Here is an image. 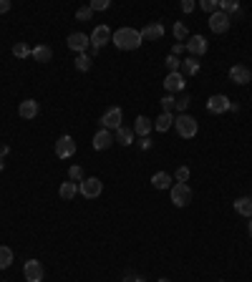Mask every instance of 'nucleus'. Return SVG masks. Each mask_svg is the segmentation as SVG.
<instances>
[{
	"instance_id": "f257e3e1",
	"label": "nucleus",
	"mask_w": 252,
	"mask_h": 282,
	"mask_svg": "<svg viewBox=\"0 0 252 282\" xmlns=\"http://www.w3.org/2000/svg\"><path fill=\"white\" fill-rule=\"evenodd\" d=\"M111 43L121 51H136L144 40H141V31H136V28H119V31H114Z\"/></svg>"
},
{
	"instance_id": "f03ea898",
	"label": "nucleus",
	"mask_w": 252,
	"mask_h": 282,
	"mask_svg": "<svg viewBox=\"0 0 252 282\" xmlns=\"http://www.w3.org/2000/svg\"><path fill=\"white\" fill-rule=\"evenodd\" d=\"M169 197H172V204L174 207H187L192 202V189L187 187V182H177L169 189Z\"/></svg>"
},
{
	"instance_id": "7ed1b4c3",
	"label": "nucleus",
	"mask_w": 252,
	"mask_h": 282,
	"mask_svg": "<svg viewBox=\"0 0 252 282\" xmlns=\"http://www.w3.org/2000/svg\"><path fill=\"white\" fill-rule=\"evenodd\" d=\"M174 126H177V131H179V136H182V139H192V136H197V119H194V116H189V114H179V116L174 119Z\"/></svg>"
},
{
	"instance_id": "20e7f679",
	"label": "nucleus",
	"mask_w": 252,
	"mask_h": 282,
	"mask_svg": "<svg viewBox=\"0 0 252 282\" xmlns=\"http://www.w3.org/2000/svg\"><path fill=\"white\" fill-rule=\"evenodd\" d=\"M101 191H103V184H101V179H98V177H86V179L78 184V194H83L86 199H96V197H101Z\"/></svg>"
},
{
	"instance_id": "39448f33",
	"label": "nucleus",
	"mask_w": 252,
	"mask_h": 282,
	"mask_svg": "<svg viewBox=\"0 0 252 282\" xmlns=\"http://www.w3.org/2000/svg\"><path fill=\"white\" fill-rule=\"evenodd\" d=\"M76 154V141H73V136H61L58 141H56V157L58 159H71Z\"/></svg>"
},
{
	"instance_id": "423d86ee",
	"label": "nucleus",
	"mask_w": 252,
	"mask_h": 282,
	"mask_svg": "<svg viewBox=\"0 0 252 282\" xmlns=\"http://www.w3.org/2000/svg\"><path fill=\"white\" fill-rule=\"evenodd\" d=\"M229 26H232V18H229L227 13L217 10V13L209 15V28H212V33H227Z\"/></svg>"
},
{
	"instance_id": "0eeeda50",
	"label": "nucleus",
	"mask_w": 252,
	"mask_h": 282,
	"mask_svg": "<svg viewBox=\"0 0 252 282\" xmlns=\"http://www.w3.org/2000/svg\"><path fill=\"white\" fill-rule=\"evenodd\" d=\"M23 275H26V282H43V265L38 259H28L23 265Z\"/></svg>"
},
{
	"instance_id": "6e6552de",
	"label": "nucleus",
	"mask_w": 252,
	"mask_h": 282,
	"mask_svg": "<svg viewBox=\"0 0 252 282\" xmlns=\"http://www.w3.org/2000/svg\"><path fill=\"white\" fill-rule=\"evenodd\" d=\"M101 126L109 128V131H116V128L121 126V109H119V106H111V109L101 116Z\"/></svg>"
},
{
	"instance_id": "1a4fd4ad",
	"label": "nucleus",
	"mask_w": 252,
	"mask_h": 282,
	"mask_svg": "<svg viewBox=\"0 0 252 282\" xmlns=\"http://www.w3.org/2000/svg\"><path fill=\"white\" fill-rule=\"evenodd\" d=\"M89 38H91V46H94V48H101V46H106V43L114 38V33H111L109 26H96L94 33H91Z\"/></svg>"
},
{
	"instance_id": "9d476101",
	"label": "nucleus",
	"mask_w": 252,
	"mask_h": 282,
	"mask_svg": "<svg viewBox=\"0 0 252 282\" xmlns=\"http://www.w3.org/2000/svg\"><path fill=\"white\" fill-rule=\"evenodd\" d=\"M66 43H68V48H71V51H76V53H86V48H89L91 38H89L86 33H71Z\"/></svg>"
},
{
	"instance_id": "9b49d317",
	"label": "nucleus",
	"mask_w": 252,
	"mask_h": 282,
	"mask_svg": "<svg viewBox=\"0 0 252 282\" xmlns=\"http://www.w3.org/2000/svg\"><path fill=\"white\" fill-rule=\"evenodd\" d=\"M187 51L197 58V56H204L207 53V38L204 35H192V38H187Z\"/></svg>"
},
{
	"instance_id": "f8f14e48",
	"label": "nucleus",
	"mask_w": 252,
	"mask_h": 282,
	"mask_svg": "<svg viewBox=\"0 0 252 282\" xmlns=\"http://www.w3.org/2000/svg\"><path fill=\"white\" fill-rule=\"evenodd\" d=\"M207 109L212 111V114H224V111H229V98L222 94H215L207 98Z\"/></svg>"
},
{
	"instance_id": "ddd939ff",
	"label": "nucleus",
	"mask_w": 252,
	"mask_h": 282,
	"mask_svg": "<svg viewBox=\"0 0 252 282\" xmlns=\"http://www.w3.org/2000/svg\"><path fill=\"white\" fill-rule=\"evenodd\" d=\"M164 89L169 91V94H177V91H182L184 89V76L177 71V73H166V78H164Z\"/></svg>"
},
{
	"instance_id": "4468645a",
	"label": "nucleus",
	"mask_w": 252,
	"mask_h": 282,
	"mask_svg": "<svg viewBox=\"0 0 252 282\" xmlns=\"http://www.w3.org/2000/svg\"><path fill=\"white\" fill-rule=\"evenodd\" d=\"M114 141H116V139H114V134H111L109 128H101V131L94 136V149H96V151H103V149H109Z\"/></svg>"
},
{
	"instance_id": "2eb2a0df",
	"label": "nucleus",
	"mask_w": 252,
	"mask_h": 282,
	"mask_svg": "<svg viewBox=\"0 0 252 282\" xmlns=\"http://www.w3.org/2000/svg\"><path fill=\"white\" fill-rule=\"evenodd\" d=\"M250 71H247V66H232L229 68V81H235V83H240V86H245V83H250Z\"/></svg>"
},
{
	"instance_id": "dca6fc26",
	"label": "nucleus",
	"mask_w": 252,
	"mask_h": 282,
	"mask_svg": "<svg viewBox=\"0 0 252 282\" xmlns=\"http://www.w3.org/2000/svg\"><path fill=\"white\" fill-rule=\"evenodd\" d=\"M18 114H20V119H26V121H31L38 116V101H33V98H26V101H20V106H18Z\"/></svg>"
},
{
	"instance_id": "f3484780",
	"label": "nucleus",
	"mask_w": 252,
	"mask_h": 282,
	"mask_svg": "<svg viewBox=\"0 0 252 282\" xmlns=\"http://www.w3.org/2000/svg\"><path fill=\"white\" fill-rule=\"evenodd\" d=\"M131 128H134V134H136V136L146 139V136H149V131L154 128V121H152V119H146V116H136V121H134Z\"/></svg>"
},
{
	"instance_id": "a211bd4d",
	"label": "nucleus",
	"mask_w": 252,
	"mask_h": 282,
	"mask_svg": "<svg viewBox=\"0 0 252 282\" xmlns=\"http://www.w3.org/2000/svg\"><path fill=\"white\" fill-rule=\"evenodd\" d=\"M164 38V26L161 23H149L141 31V40H161Z\"/></svg>"
},
{
	"instance_id": "6ab92c4d",
	"label": "nucleus",
	"mask_w": 252,
	"mask_h": 282,
	"mask_svg": "<svg viewBox=\"0 0 252 282\" xmlns=\"http://www.w3.org/2000/svg\"><path fill=\"white\" fill-rule=\"evenodd\" d=\"M235 212L250 220L252 217V197H240V199H235Z\"/></svg>"
},
{
	"instance_id": "aec40b11",
	"label": "nucleus",
	"mask_w": 252,
	"mask_h": 282,
	"mask_svg": "<svg viewBox=\"0 0 252 282\" xmlns=\"http://www.w3.org/2000/svg\"><path fill=\"white\" fill-rule=\"evenodd\" d=\"M134 136H136V134H134V128H129V126H119V128H116V134H114V139H116V141H119V144H124V146H129V144H134Z\"/></svg>"
},
{
	"instance_id": "412c9836",
	"label": "nucleus",
	"mask_w": 252,
	"mask_h": 282,
	"mask_svg": "<svg viewBox=\"0 0 252 282\" xmlns=\"http://www.w3.org/2000/svg\"><path fill=\"white\" fill-rule=\"evenodd\" d=\"M220 10L222 13H227L229 18L235 15V18H240L242 15V8H240V3L237 0H220Z\"/></svg>"
},
{
	"instance_id": "4be33fe9",
	"label": "nucleus",
	"mask_w": 252,
	"mask_h": 282,
	"mask_svg": "<svg viewBox=\"0 0 252 282\" xmlns=\"http://www.w3.org/2000/svg\"><path fill=\"white\" fill-rule=\"evenodd\" d=\"M33 58L40 63H48L53 58V51H51V46H46V43H40V46H35L33 48Z\"/></svg>"
},
{
	"instance_id": "5701e85b",
	"label": "nucleus",
	"mask_w": 252,
	"mask_h": 282,
	"mask_svg": "<svg viewBox=\"0 0 252 282\" xmlns=\"http://www.w3.org/2000/svg\"><path fill=\"white\" fill-rule=\"evenodd\" d=\"M197 71H199V61H197L194 56H192V58H184L182 66H179V73H182L184 78H187V76H194Z\"/></svg>"
},
{
	"instance_id": "b1692460",
	"label": "nucleus",
	"mask_w": 252,
	"mask_h": 282,
	"mask_svg": "<svg viewBox=\"0 0 252 282\" xmlns=\"http://www.w3.org/2000/svg\"><path fill=\"white\" fill-rule=\"evenodd\" d=\"M152 187L154 189H172V177L166 171H157L152 177Z\"/></svg>"
},
{
	"instance_id": "393cba45",
	"label": "nucleus",
	"mask_w": 252,
	"mask_h": 282,
	"mask_svg": "<svg viewBox=\"0 0 252 282\" xmlns=\"http://www.w3.org/2000/svg\"><path fill=\"white\" fill-rule=\"evenodd\" d=\"M58 194H61V199L71 202V199L78 194V184H76V182H63L61 189H58Z\"/></svg>"
},
{
	"instance_id": "a878e982",
	"label": "nucleus",
	"mask_w": 252,
	"mask_h": 282,
	"mask_svg": "<svg viewBox=\"0 0 252 282\" xmlns=\"http://www.w3.org/2000/svg\"><path fill=\"white\" fill-rule=\"evenodd\" d=\"M172 124H174L172 114H159L157 119H154V128L161 131V134H164V131H169V126H172Z\"/></svg>"
},
{
	"instance_id": "bb28decb",
	"label": "nucleus",
	"mask_w": 252,
	"mask_h": 282,
	"mask_svg": "<svg viewBox=\"0 0 252 282\" xmlns=\"http://www.w3.org/2000/svg\"><path fill=\"white\" fill-rule=\"evenodd\" d=\"M10 265H13V250L3 245L0 247V270H8Z\"/></svg>"
},
{
	"instance_id": "cd10ccee",
	"label": "nucleus",
	"mask_w": 252,
	"mask_h": 282,
	"mask_svg": "<svg viewBox=\"0 0 252 282\" xmlns=\"http://www.w3.org/2000/svg\"><path fill=\"white\" fill-rule=\"evenodd\" d=\"M13 56L15 58H28V56H33V48L28 43H15L13 46Z\"/></svg>"
},
{
	"instance_id": "c85d7f7f",
	"label": "nucleus",
	"mask_w": 252,
	"mask_h": 282,
	"mask_svg": "<svg viewBox=\"0 0 252 282\" xmlns=\"http://www.w3.org/2000/svg\"><path fill=\"white\" fill-rule=\"evenodd\" d=\"M83 179H86V177H83V169H81L78 164L68 169V182H76V184H81Z\"/></svg>"
},
{
	"instance_id": "c756f323",
	"label": "nucleus",
	"mask_w": 252,
	"mask_h": 282,
	"mask_svg": "<svg viewBox=\"0 0 252 282\" xmlns=\"http://www.w3.org/2000/svg\"><path fill=\"white\" fill-rule=\"evenodd\" d=\"M199 8L204 10V13H217L220 10V0H199Z\"/></svg>"
},
{
	"instance_id": "7c9ffc66",
	"label": "nucleus",
	"mask_w": 252,
	"mask_h": 282,
	"mask_svg": "<svg viewBox=\"0 0 252 282\" xmlns=\"http://www.w3.org/2000/svg\"><path fill=\"white\" fill-rule=\"evenodd\" d=\"M76 68H78V71H89V68H91V58H89L86 53H78V56H76Z\"/></svg>"
},
{
	"instance_id": "2f4dec72",
	"label": "nucleus",
	"mask_w": 252,
	"mask_h": 282,
	"mask_svg": "<svg viewBox=\"0 0 252 282\" xmlns=\"http://www.w3.org/2000/svg\"><path fill=\"white\" fill-rule=\"evenodd\" d=\"M91 15H94L91 5H83V8H78V10H76V20H91Z\"/></svg>"
},
{
	"instance_id": "473e14b6",
	"label": "nucleus",
	"mask_w": 252,
	"mask_h": 282,
	"mask_svg": "<svg viewBox=\"0 0 252 282\" xmlns=\"http://www.w3.org/2000/svg\"><path fill=\"white\" fill-rule=\"evenodd\" d=\"M179 66H182V61H179L174 53H172V56H166V71H169V73H177V71H179Z\"/></svg>"
},
{
	"instance_id": "72a5a7b5",
	"label": "nucleus",
	"mask_w": 252,
	"mask_h": 282,
	"mask_svg": "<svg viewBox=\"0 0 252 282\" xmlns=\"http://www.w3.org/2000/svg\"><path fill=\"white\" fill-rule=\"evenodd\" d=\"M174 103H177V98H172V96H164V98H161V114H172Z\"/></svg>"
},
{
	"instance_id": "f704fd0d",
	"label": "nucleus",
	"mask_w": 252,
	"mask_h": 282,
	"mask_svg": "<svg viewBox=\"0 0 252 282\" xmlns=\"http://www.w3.org/2000/svg\"><path fill=\"white\" fill-rule=\"evenodd\" d=\"M172 33H174V38H177V40H184V38H187V26H184V23H174Z\"/></svg>"
},
{
	"instance_id": "c9c22d12",
	"label": "nucleus",
	"mask_w": 252,
	"mask_h": 282,
	"mask_svg": "<svg viewBox=\"0 0 252 282\" xmlns=\"http://www.w3.org/2000/svg\"><path fill=\"white\" fill-rule=\"evenodd\" d=\"M187 106H189V96H179L177 103H174V109H177L179 114H187Z\"/></svg>"
},
{
	"instance_id": "e433bc0d",
	"label": "nucleus",
	"mask_w": 252,
	"mask_h": 282,
	"mask_svg": "<svg viewBox=\"0 0 252 282\" xmlns=\"http://www.w3.org/2000/svg\"><path fill=\"white\" fill-rule=\"evenodd\" d=\"M174 177H177V182H187L189 179V166H179Z\"/></svg>"
},
{
	"instance_id": "4c0bfd02",
	"label": "nucleus",
	"mask_w": 252,
	"mask_h": 282,
	"mask_svg": "<svg viewBox=\"0 0 252 282\" xmlns=\"http://www.w3.org/2000/svg\"><path fill=\"white\" fill-rule=\"evenodd\" d=\"M111 5V0H94L91 3V10H106Z\"/></svg>"
},
{
	"instance_id": "58836bf2",
	"label": "nucleus",
	"mask_w": 252,
	"mask_h": 282,
	"mask_svg": "<svg viewBox=\"0 0 252 282\" xmlns=\"http://www.w3.org/2000/svg\"><path fill=\"white\" fill-rule=\"evenodd\" d=\"M124 282H141V277H139V275H134V272H126Z\"/></svg>"
},
{
	"instance_id": "ea45409f",
	"label": "nucleus",
	"mask_w": 252,
	"mask_h": 282,
	"mask_svg": "<svg viewBox=\"0 0 252 282\" xmlns=\"http://www.w3.org/2000/svg\"><path fill=\"white\" fill-rule=\"evenodd\" d=\"M182 10H184V13H192V10H194V3H192V0H184V3H182Z\"/></svg>"
},
{
	"instance_id": "a19ab883",
	"label": "nucleus",
	"mask_w": 252,
	"mask_h": 282,
	"mask_svg": "<svg viewBox=\"0 0 252 282\" xmlns=\"http://www.w3.org/2000/svg\"><path fill=\"white\" fill-rule=\"evenodd\" d=\"M10 10V0H0V13H8Z\"/></svg>"
},
{
	"instance_id": "79ce46f5",
	"label": "nucleus",
	"mask_w": 252,
	"mask_h": 282,
	"mask_svg": "<svg viewBox=\"0 0 252 282\" xmlns=\"http://www.w3.org/2000/svg\"><path fill=\"white\" fill-rule=\"evenodd\" d=\"M184 48H187V46H184V43H177V46H174V48H172V51H174V56H177V53H182V51H184Z\"/></svg>"
},
{
	"instance_id": "37998d69",
	"label": "nucleus",
	"mask_w": 252,
	"mask_h": 282,
	"mask_svg": "<svg viewBox=\"0 0 252 282\" xmlns=\"http://www.w3.org/2000/svg\"><path fill=\"white\" fill-rule=\"evenodd\" d=\"M149 146H152V141H149V136H146V139H141V149H149Z\"/></svg>"
},
{
	"instance_id": "c03bdc74",
	"label": "nucleus",
	"mask_w": 252,
	"mask_h": 282,
	"mask_svg": "<svg viewBox=\"0 0 252 282\" xmlns=\"http://www.w3.org/2000/svg\"><path fill=\"white\" fill-rule=\"evenodd\" d=\"M247 232H250V240H252V217L247 220Z\"/></svg>"
},
{
	"instance_id": "a18cd8bd",
	"label": "nucleus",
	"mask_w": 252,
	"mask_h": 282,
	"mask_svg": "<svg viewBox=\"0 0 252 282\" xmlns=\"http://www.w3.org/2000/svg\"><path fill=\"white\" fill-rule=\"evenodd\" d=\"M3 169H5V157L0 154V171H3Z\"/></svg>"
},
{
	"instance_id": "49530a36",
	"label": "nucleus",
	"mask_w": 252,
	"mask_h": 282,
	"mask_svg": "<svg viewBox=\"0 0 252 282\" xmlns=\"http://www.w3.org/2000/svg\"><path fill=\"white\" fill-rule=\"evenodd\" d=\"M157 282H169V280H166V277H161V280H157Z\"/></svg>"
}]
</instances>
